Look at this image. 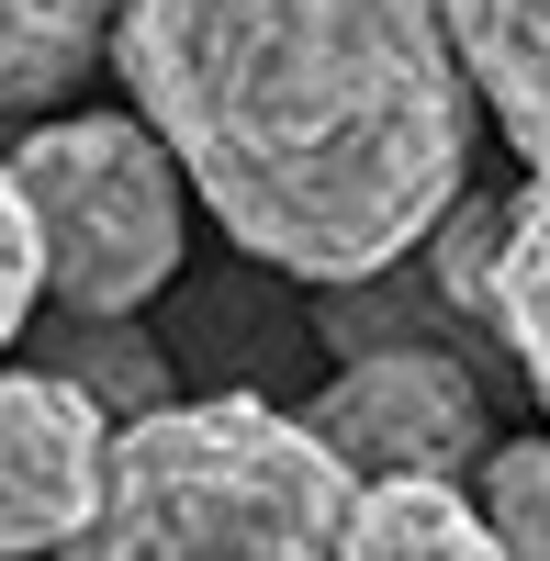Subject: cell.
Wrapping results in <instances>:
<instances>
[{"mask_svg":"<svg viewBox=\"0 0 550 561\" xmlns=\"http://www.w3.org/2000/svg\"><path fill=\"white\" fill-rule=\"evenodd\" d=\"M113 79L192 203L314 293L404 270L472 192V68L438 0H124Z\"/></svg>","mask_w":550,"mask_h":561,"instance_id":"1","label":"cell"},{"mask_svg":"<svg viewBox=\"0 0 550 561\" xmlns=\"http://www.w3.org/2000/svg\"><path fill=\"white\" fill-rule=\"evenodd\" d=\"M359 483L270 393H192L113 438L90 528L57 561H348Z\"/></svg>","mask_w":550,"mask_h":561,"instance_id":"2","label":"cell"},{"mask_svg":"<svg viewBox=\"0 0 550 561\" xmlns=\"http://www.w3.org/2000/svg\"><path fill=\"white\" fill-rule=\"evenodd\" d=\"M0 158H12L23 203H34L45 304H57V314L124 325V314H147L180 280V248H192V180H180V158L158 147L147 113H45Z\"/></svg>","mask_w":550,"mask_h":561,"instance_id":"3","label":"cell"},{"mask_svg":"<svg viewBox=\"0 0 550 561\" xmlns=\"http://www.w3.org/2000/svg\"><path fill=\"white\" fill-rule=\"evenodd\" d=\"M303 427H314V449H326L348 483H461V472L494 460L483 382L449 348L337 359V382L303 404Z\"/></svg>","mask_w":550,"mask_h":561,"instance_id":"4","label":"cell"},{"mask_svg":"<svg viewBox=\"0 0 550 561\" xmlns=\"http://www.w3.org/2000/svg\"><path fill=\"white\" fill-rule=\"evenodd\" d=\"M113 404H90L57 359H12L0 370V561H45L90 528L113 472Z\"/></svg>","mask_w":550,"mask_h":561,"instance_id":"5","label":"cell"},{"mask_svg":"<svg viewBox=\"0 0 550 561\" xmlns=\"http://www.w3.org/2000/svg\"><path fill=\"white\" fill-rule=\"evenodd\" d=\"M438 12L472 68V102L528 158V180H550V0H438Z\"/></svg>","mask_w":550,"mask_h":561,"instance_id":"6","label":"cell"},{"mask_svg":"<svg viewBox=\"0 0 550 561\" xmlns=\"http://www.w3.org/2000/svg\"><path fill=\"white\" fill-rule=\"evenodd\" d=\"M113 12L124 0H0V124L68 102L113 57Z\"/></svg>","mask_w":550,"mask_h":561,"instance_id":"7","label":"cell"},{"mask_svg":"<svg viewBox=\"0 0 550 561\" xmlns=\"http://www.w3.org/2000/svg\"><path fill=\"white\" fill-rule=\"evenodd\" d=\"M348 561H506L472 483H359Z\"/></svg>","mask_w":550,"mask_h":561,"instance_id":"8","label":"cell"},{"mask_svg":"<svg viewBox=\"0 0 550 561\" xmlns=\"http://www.w3.org/2000/svg\"><path fill=\"white\" fill-rule=\"evenodd\" d=\"M494 337L528 382H550V180L506 192V259H494Z\"/></svg>","mask_w":550,"mask_h":561,"instance_id":"9","label":"cell"},{"mask_svg":"<svg viewBox=\"0 0 550 561\" xmlns=\"http://www.w3.org/2000/svg\"><path fill=\"white\" fill-rule=\"evenodd\" d=\"M494 259H506V203L494 192H461L449 203V225L427 237V280H438V304L449 314H494Z\"/></svg>","mask_w":550,"mask_h":561,"instance_id":"10","label":"cell"},{"mask_svg":"<svg viewBox=\"0 0 550 561\" xmlns=\"http://www.w3.org/2000/svg\"><path fill=\"white\" fill-rule=\"evenodd\" d=\"M472 494H483L494 539H506V561H550V438H494Z\"/></svg>","mask_w":550,"mask_h":561,"instance_id":"11","label":"cell"},{"mask_svg":"<svg viewBox=\"0 0 550 561\" xmlns=\"http://www.w3.org/2000/svg\"><path fill=\"white\" fill-rule=\"evenodd\" d=\"M34 304H45V237H34V203H23L12 158H0V370H12Z\"/></svg>","mask_w":550,"mask_h":561,"instance_id":"12","label":"cell"},{"mask_svg":"<svg viewBox=\"0 0 550 561\" xmlns=\"http://www.w3.org/2000/svg\"><path fill=\"white\" fill-rule=\"evenodd\" d=\"M539 415H550V382H539ZM539 438H550V427H539Z\"/></svg>","mask_w":550,"mask_h":561,"instance_id":"13","label":"cell"}]
</instances>
